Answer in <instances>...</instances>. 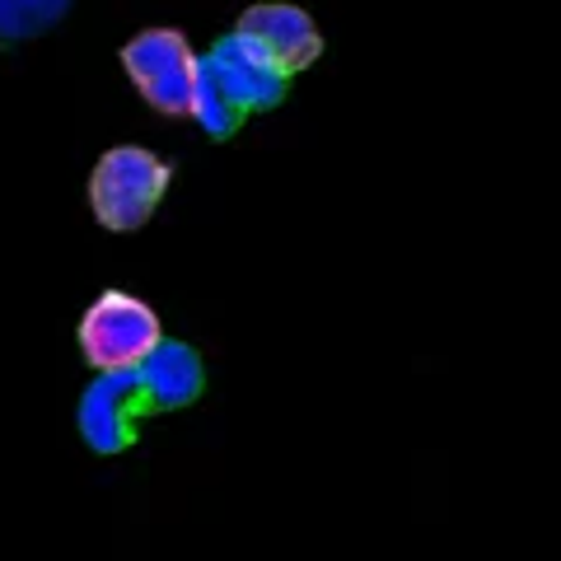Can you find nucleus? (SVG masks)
I'll return each instance as SVG.
<instances>
[{"label":"nucleus","instance_id":"1","mask_svg":"<svg viewBox=\"0 0 561 561\" xmlns=\"http://www.w3.org/2000/svg\"><path fill=\"white\" fill-rule=\"evenodd\" d=\"M169 173L173 169L160 160V154H150L140 146L108 150L90 179V206H94L99 225H108L117 234L140 230V225L154 216V206H160Z\"/></svg>","mask_w":561,"mask_h":561},{"label":"nucleus","instance_id":"8","mask_svg":"<svg viewBox=\"0 0 561 561\" xmlns=\"http://www.w3.org/2000/svg\"><path fill=\"white\" fill-rule=\"evenodd\" d=\"M187 117H197V127L206 136H216V140L234 136L243 127V117H249L239 103H230V94L216 84V76L206 70L202 57H197V80H192V108H187Z\"/></svg>","mask_w":561,"mask_h":561},{"label":"nucleus","instance_id":"3","mask_svg":"<svg viewBox=\"0 0 561 561\" xmlns=\"http://www.w3.org/2000/svg\"><path fill=\"white\" fill-rule=\"evenodd\" d=\"M122 66L140 84L154 108L169 117H187L192 108V80H197V51L187 47L183 33L173 28H146L140 38L122 47Z\"/></svg>","mask_w":561,"mask_h":561},{"label":"nucleus","instance_id":"4","mask_svg":"<svg viewBox=\"0 0 561 561\" xmlns=\"http://www.w3.org/2000/svg\"><path fill=\"white\" fill-rule=\"evenodd\" d=\"M140 416H150V398L131 370H103L80 398V435L94 454H122L136 440Z\"/></svg>","mask_w":561,"mask_h":561},{"label":"nucleus","instance_id":"2","mask_svg":"<svg viewBox=\"0 0 561 561\" xmlns=\"http://www.w3.org/2000/svg\"><path fill=\"white\" fill-rule=\"evenodd\" d=\"M160 342L164 337H160L154 309L122 290L99 295V305L84 313V323H80L84 360L99 365V370H131V365L146 360Z\"/></svg>","mask_w":561,"mask_h":561},{"label":"nucleus","instance_id":"5","mask_svg":"<svg viewBox=\"0 0 561 561\" xmlns=\"http://www.w3.org/2000/svg\"><path fill=\"white\" fill-rule=\"evenodd\" d=\"M206 70L216 76V84L230 103H239L243 113H262V108H276L280 99H286V84L290 76L280 70L267 51H262L249 33H225V38L210 47V57H202Z\"/></svg>","mask_w":561,"mask_h":561},{"label":"nucleus","instance_id":"6","mask_svg":"<svg viewBox=\"0 0 561 561\" xmlns=\"http://www.w3.org/2000/svg\"><path fill=\"white\" fill-rule=\"evenodd\" d=\"M239 33H249V38L267 51L286 76L313 66L319 61V51H323L319 28H313L309 14L295 10V5H253V10H243Z\"/></svg>","mask_w":561,"mask_h":561},{"label":"nucleus","instance_id":"9","mask_svg":"<svg viewBox=\"0 0 561 561\" xmlns=\"http://www.w3.org/2000/svg\"><path fill=\"white\" fill-rule=\"evenodd\" d=\"M70 10V0H0V43L38 38Z\"/></svg>","mask_w":561,"mask_h":561},{"label":"nucleus","instance_id":"7","mask_svg":"<svg viewBox=\"0 0 561 561\" xmlns=\"http://www.w3.org/2000/svg\"><path fill=\"white\" fill-rule=\"evenodd\" d=\"M136 375H140V389L150 398V412L187 408V402H197L206 389V370H202L197 351L183 346V342H160L136 365Z\"/></svg>","mask_w":561,"mask_h":561}]
</instances>
